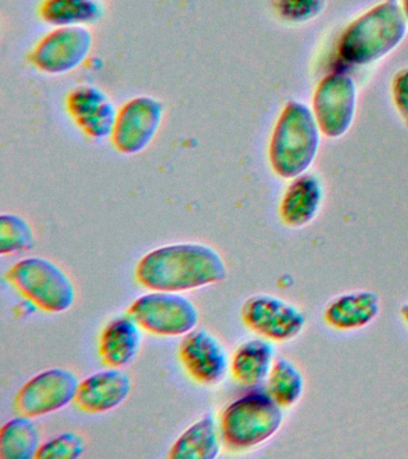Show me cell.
<instances>
[{
	"mask_svg": "<svg viewBox=\"0 0 408 459\" xmlns=\"http://www.w3.org/2000/svg\"><path fill=\"white\" fill-rule=\"evenodd\" d=\"M135 276L146 290L181 293L224 281L228 268L213 247L178 243L144 255L135 267Z\"/></svg>",
	"mask_w": 408,
	"mask_h": 459,
	"instance_id": "1",
	"label": "cell"
},
{
	"mask_svg": "<svg viewBox=\"0 0 408 459\" xmlns=\"http://www.w3.org/2000/svg\"><path fill=\"white\" fill-rule=\"evenodd\" d=\"M408 21L397 0H382L353 18L336 42L343 64L364 67L378 63L406 38Z\"/></svg>",
	"mask_w": 408,
	"mask_h": 459,
	"instance_id": "2",
	"label": "cell"
},
{
	"mask_svg": "<svg viewBox=\"0 0 408 459\" xmlns=\"http://www.w3.org/2000/svg\"><path fill=\"white\" fill-rule=\"evenodd\" d=\"M321 134L311 108L299 100L286 103L268 143V161L274 174L284 179L306 174L317 160Z\"/></svg>",
	"mask_w": 408,
	"mask_h": 459,
	"instance_id": "3",
	"label": "cell"
},
{
	"mask_svg": "<svg viewBox=\"0 0 408 459\" xmlns=\"http://www.w3.org/2000/svg\"><path fill=\"white\" fill-rule=\"evenodd\" d=\"M282 407L267 393L239 397L221 415L220 433L225 446L247 451L271 439L282 425Z\"/></svg>",
	"mask_w": 408,
	"mask_h": 459,
	"instance_id": "4",
	"label": "cell"
},
{
	"mask_svg": "<svg viewBox=\"0 0 408 459\" xmlns=\"http://www.w3.org/2000/svg\"><path fill=\"white\" fill-rule=\"evenodd\" d=\"M6 280L21 296L48 314H63L76 300V289L69 275L48 258L16 262L6 273Z\"/></svg>",
	"mask_w": 408,
	"mask_h": 459,
	"instance_id": "5",
	"label": "cell"
},
{
	"mask_svg": "<svg viewBox=\"0 0 408 459\" xmlns=\"http://www.w3.org/2000/svg\"><path fill=\"white\" fill-rule=\"evenodd\" d=\"M128 315L141 329L152 335H186L196 328L199 311L188 298L177 292L152 290L132 303Z\"/></svg>",
	"mask_w": 408,
	"mask_h": 459,
	"instance_id": "6",
	"label": "cell"
},
{
	"mask_svg": "<svg viewBox=\"0 0 408 459\" xmlns=\"http://www.w3.org/2000/svg\"><path fill=\"white\" fill-rule=\"evenodd\" d=\"M357 102L356 82L346 72H331L318 82L311 110L326 138L339 139L350 131L356 117Z\"/></svg>",
	"mask_w": 408,
	"mask_h": 459,
	"instance_id": "7",
	"label": "cell"
},
{
	"mask_svg": "<svg viewBox=\"0 0 408 459\" xmlns=\"http://www.w3.org/2000/svg\"><path fill=\"white\" fill-rule=\"evenodd\" d=\"M92 47L94 35L88 27L55 28L35 45L30 60L45 74H66L87 61Z\"/></svg>",
	"mask_w": 408,
	"mask_h": 459,
	"instance_id": "8",
	"label": "cell"
},
{
	"mask_svg": "<svg viewBox=\"0 0 408 459\" xmlns=\"http://www.w3.org/2000/svg\"><path fill=\"white\" fill-rule=\"evenodd\" d=\"M164 120V106L152 96H137L117 111L112 133L114 147L120 153L134 156L148 149Z\"/></svg>",
	"mask_w": 408,
	"mask_h": 459,
	"instance_id": "9",
	"label": "cell"
},
{
	"mask_svg": "<svg viewBox=\"0 0 408 459\" xmlns=\"http://www.w3.org/2000/svg\"><path fill=\"white\" fill-rule=\"evenodd\" d=\"M80 379L65 368H49L39 373L16 394L13 408L19 415L40 418L73 403Z\"/></svg>",
	"mask_w": 408,
	"mask_h": 459,
	"instance_id": "10",
	"label": "cell"
},
{
	"mask_svg": "<svg viewBox=\"0 0 408 459\" xmlns=\"http://www.w3.org/2000/svg\"><path fill=\"white\" fill-rule=\"evenodd\" d=\"M241 318L257 335L275 342L295 339L306 325V316L299 307L270 294L248 298L242 305Z\"/></svg>",
	"mask_w": 408,
	"mask_h": 459,
	"instance_id": "11",
	"label": "cell"
},
{
	"mask_svg": "<svg viewBox=\"0 0 408 459\" xmlns=\"http://www.w3.org/2000/svg\"><path fill=\"white\" fill-rule=\"evenodd\" d=\"M178 358L187 375L203 385L221 383L230 366L223 344L204 329L186 333L178 348Z\"/></svg>",
	"mask_w": 408,
	"mask_h": 459,
	"instance_id": "12",
	"label": "cell"
},
{
	"mask_svg": "<svg viewBox=\"0 0 408 459\" xmlns=\"http://www.w3.org/2000/svg\"><path fill=\"white\" fill-rule=\"evenodd\" d=\"M66 108L85 135L92 139L112 136L119 110L102 89L94 85L77 86L67 95Z\"/></svg>",
	"mask_w": 408,
	"mask_h": 459,
	"instance_id": "13",
	"label": "cell"
},
{
	"mask_svg": "<svg viewBox=\"0 0 408 459\" xmlns=\"http://www.w3.org/2000/svg\"><path fill=\"white\" fill-rule=\"evenodd\" d=\"M130 376L120 368L105 369L82 380L74 403L88 414H102L119 407L130 396Z\"/></svg>",
	"mask_w": 408,
	"mask_h": 459,
	"instance_id": "14",
	"label": "cell"
},
{
	"mask_svg": "<svg viewBox=\"0 0 408 459\" xmlns=\"http://www.w3.org/2000/svg\"><path fill=\"white\" fill-rule=\"evenodd\" d=\"M324 200L320 178L310 172L297 176L285 189L279 206L282 221L289 228H303L317 218Z\"/></svg>",
	"mask_w": 408,
	"mask_h": 459,
	"instance_id": "15",
	"label": "cell"
},
{
	"mask_svg": "<svg viewBox=\"0 0 408 459\" xmlns=\"http://www.w3.org/2000/svg\"><path fill=\"white\" fill-rule=\"evenodd\" d=\"M379 298L371 290L340 294L325 307L324 318L331 328L356 330L370 325L379 314Z\"/></svg>",
	"mask_w": 408,
	"mask_h": 459,
	"instance_id": "16",
	"label": "cell"
},
{
	"mask_svg": "<svg viewBox=\"0 0 408 459\" xmlns=\"http://www.w3.org/2000/svg\"><path fill=\"white\" fill-rule=\"evenodd\" d=\"M141 326L130 315L114 318L102 330L99 340V355L103 364L121 368L137 357L141 348Z\"/></svg>",
	"mask_w": 408,
	"mask_h": 459,
	"instance_id": "17",
	"label": "cell"
},
{
	"mask_svg": "<svg viewBox=\"0 0 408 459\" xmlns=\"http://www.w3.org/2000/svg\"><path fill=\"white\" fill-rule=\"evenodd\" d=\"M274 362V348L266 339L247 341L232 355V377L241 385L256 386L270 375Z\"/></svg>",
	"mask_w": 408,
	"mask_h": 459,
	"instance_id": "18",
	"label": "cell"
},
{
	"mask_svg": "<svg viewBox=\"0 0 408 459\" xmlns=\"http://www.w3.org/2000/svg\"><path fill=\"white\" fill-rule=\"evenodd\" d=\"M221 454V437L213 414L189 426L170 447L169 458L214 459Z\"/></svg>",
	"mask_w": 408,
	"mask_h": 459,
	"instance_id": "19",
	"label": "cell"
},
{
	"mask_svg": "<svg viewBox=\"0 0 408 459\" xmlns=\"http://www.w3.org/2000/svg\"><path fill=\"white\" fill-rule=\"evenodd\" d=\"M105 7L100 0H42L39 16L55 28L88 27L101 20Z\"/></svg>",
	"mask_w": 408,
	"mask_h": 459,
	"instance_id": "20",
	"label": "cell"
},
{
	"mask_svg": "<svg viewBox=\"0 0 408 459\" xmlns=\"http://www.w3.org/2000/svg\"><path fill=\"white\" fill-rule=\"evenodd\" d=\"M41 447L40 432L31 418L20 415L10 420L0 430V458H37Z\"/></svg>",
	"mask_w": 408,
	"mask_h": 459,
	"instance_id": "21",
	"label": "cell"
},
{
	"mask_svg": "<svg viewBox=\"0 0 408 459\" xmlns=\"http://www.w3.org/2000/svg\"><path fill=\"white\" fill-rule=\"evenodd\" d=\"M267 394L281 407L288 408L296 404L302 397L304 379L302 373L292 361L285 358L274 360L266 379Z\"/></svg>",
	"mask_w": 408,
	"mask_h": 459,
	"instance_id": "22",
	"label": "cell"
},
{
	"mask_svg": "<svg viewBox=\"0 0 408 459\" xmlns=\"http://www.w3.org/2000/svg\"><path fill=\"white\" fill-rule=\"evenodd\" d=\"M34 244V230L26 219L15 213L0 215V254L3 256L24 253Z\"/></svg>",
	"mask_w": 408,
	"mask_h": 459,
	"instance_id": "23",
	"label": "cell"
},
{
	"mask_svg": "<svg viewBox=\"0 0 408 459\" xmlns=\"http://www.w3.org/2000/svg\"><path fill=\"white\" fill-rule=\"evenodd\" d=\"M327 6V0H273L279 20L289 24H304L317 20Z\"/></svg>",
	"mask_w": 408,
	"mask_h": 459,
	"instance_id": "24",
	"label": "cell"
},
{
	"mask_svg": "<svg viewBox=\"0 0 408 459\" xmlns=\"http://www.w3.org/2000/svg\"><path fill=\"white\" fill-rule=\"evenodd\" d=\"M83 437L77 433L66 432L42 444L38 459H76L84 454Z\"/></svg>",
	"mask_w": 408,
	"mask_h": 459,
	"instance_id": "25",
	"label": "cell"
},
{
	"mask_svg": "<svg viewBox=\"0 0 408 459\" xmlns=\"http://www.w3.org/2000/svg\"><path fill=\"white\" fill-rule=\"evenodd\" d=\"M390 92L397 115L408 127V67L400 68L393 75Z\"/></svg>",
	"mask_w": 408,
	"mask_h": 459,
	"instance_id": "26",
	"label": "cell"
},
{
	"mask_svg": "<svg viewBox=\"0 0 408 459\" xmlns=\"http://www.w3.org/2000/svg\"><path fill=\"white\" fill-rule=\"evenodd\" d=\"M401 9L404 11V17L408 21V0H400Z\"/></svg>",
	"mask_w": 408,
	"mask_h": 459,
	"instance_id": "27",
	"label": "cell"
},
{
	"mask_svg": "<svg viewBox=\"0 0 408 459\" xmlns=\"http://www.w3.org/2000/svg\"><path fill=\"white\" fill-rule=\"evenodd\" d=\"M401 316H403L404 321L406 322L408 325V303L401 307Z\"/></svg>",
	"mask_w": 408,
	"mask_h": 459,
	"instance_id": "28",
	"label": "cell"
}]
</instances>
